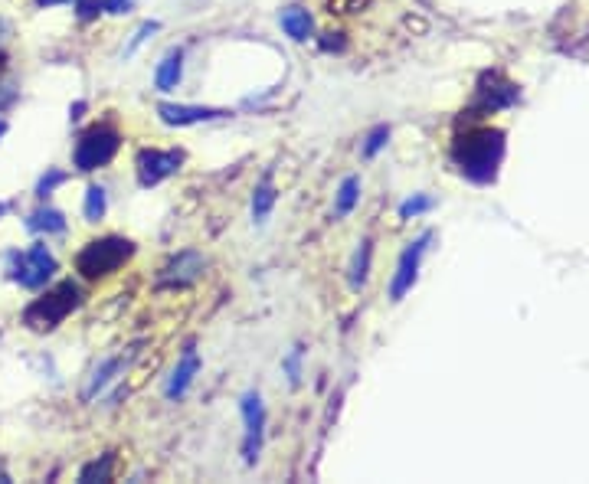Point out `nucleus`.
<instances>
[{
    "instance_id": "f257e3e1",
    "label": "nucleus",
    "mask_w": 589,
    "mask_h": 484,
    "mask_svg": "<svg viewBox=\"0 0 589 484\" xmlns=\"http://www.w3.org/2000/svg\"><path fill=\"white\" fill-rule=\"evenodd\" d=\"M459 171L472 180V184H491L498 177V167L504 161V131L498 128H478L468 135L455 138L452 148Z\"/></svg>"
},
{
    "instance_id": "f03ea898",
    "label": "nucleus",
    "mask_w": 589,
    "mask_h": 484,
    "mask_svg": "<svg viewBox=\"0 0 589 484\" xmlns=\"http://www.w3.org/2000/svg\"><path fill=\"white\" fill-rule=\"evenodd\" d=\"M131 256H135V246H131L128 239H122V236H102V239L86 242V246L79 249L76 272L82 278H89V282H95V278H105V275L118 272Z\"/></svg>"
},
{
    "instance_id": "7ed1b4c3",
    "label": "nucleus",
    "mask_w": 589,
    "mask_h": 484,
    "mask_svg": "<svg viewBox=\"0 0 589 484\" xmlns=\"http://www.w3.org/2000/svg\"><path fill=\"white\" fill-rule=\"evenodd\" d=\"M79 301H82V292L76 282H59L53 292L36 298L33 305L23 311V324L33 331H53L79 308Z\"/></svg>"
},
{
    "instance_id": "20e7f679",
    "label": "nucleus",
    "mask_w": 589,
    "mask_h": 484,
    "mask_svg": "<svg viewBox=\"0 0 589 484\" xmlns=\"http://www.w3.org/2000/svg\"><path fill=\"white\" fill-rule=\"evenodd\" d=\"M118 148H122V135L108 125H95L79 138L76 154H72V164H76V171H82V174L99 171V167H105L118 154Z\"/></svg>"
},
{
    "instance_id": "39448f33",
    "label": "nucleus",
    "mask_w": 589,
    "mask_h": 484,
    "mask_svg": "<svg viewBox=\"0 0 589 484\" xmlns=\"http://www.w3.org/2000/svg\"><path fill=\"white\" fill-rule=\"evenodd\" d=\"M10 262H14L10 272H14V278L23 288H43L56 272V259H53V252L46 249V242H33L27 252H14Z\"/></svg>"
},
{
    "instance_id": "423d86ee",
    "label": "nucleus",
    "mask_w": 589,
    "mask_h": 484,
    "mask_svg": "<svg viewBox=\"0 0 589 484\" xmlns=\"http://www.w3.org/2000/svg\"><path fill=\"white\" fill-rule=\"evenodd\" d=\"M239 413H243V426H246L243 462L256 465L262 452V435H266V406H262V396L256 390H249L243 396V403H239Z\"/></svg>"
},
{
    "instance_id": "0eeeda50",
    "label": "nucleus",
    "mask_w": 589,
    "mask_h": 484,
    "mask_svg": "<svg viewBox=\"0 0 589 484\" xmlns=\"http://www.w3.org/2000/svg\"><path fill=\"white\" fill-rule=\"evenodd\" d=\"M429 242H432V233H423L416 242H410V246L403 249L400 262H396V275H393V282H390V301H403L406 292H410V288L416 285L419 265H423V256H426Z\"/></svg>"
},
{
    "instance_id": "6e6552de",
    "label": "nucleus",
    "mask_w": 589,
    "mask_h": 484,
    "mask_svg": "<svg viewBox=\"0 0 589 484\" xmlns=\"http://www.w3.org/2000/svg\"><path fill=\"white\" fill-rule=\"evenodd\" d=\"M180 164H184V154L180 151H141L138 161H135V171H138V184L141 187H158L161 180H167L171 174L180 171Z\"/></svg>"
},
{
    "instance_id": "1a4fd4ad",
    "label": "nucleus",
    "mask_w": 589,
    "mask_h": 484,
    "mask_svg": "<svg viewBox=\"0 0 589 484\" xmlns=\"http://www.w3.org/2000/svg\"><path fill=\"white\" fill-rule=\"evenodd\" d=\"M203 269H207V259L200 256V252H194V249H187V252H180L177 259H171L164 265V272H161V278L158 282L161 285H194L197 278L203 275Z\"/></svg>"
},
{
    "instance_id": "9d476101",
    "label": "nucleus",
    "mask_w": 589,
    "mask_h": 484,
    "mask_svg": "<svg viewBox=\"0 0 589 484\" xmlns=\"http://www.w3.org/2000/svg\"><path fill=\"white\" fill-rule=\"evenodd\" d=\"M158 115L164 125H200V121H213V118H223L226 112L223 108H207V105H171V102H161L158 105Z\"/></svg>"
},
{
    "instance_id": "9b49d317",
    "label": "nucleus",
    "mask_w": 589,
    "mask_h": 484,
    "mask_svg": "<svg viewBox=\"0 0 589 484\" xmlns=\"http://www.w3.org/2000/svg\"><path fill=\"white\" fill-rule=\"evenodd\" d=\"M197 373H200V354H197V347H187L184 354H180L177 367L171 370V380H167V386H164L167 399L184 396L190 390V383H194Z\"/></svg>"
},
{
    "instance_id": "f8f14e48",
    "label": "nucleus",
    "mask_w": 589,
    "mask_h": 484,
    "mask_svg": "<svg viewBox=\"0 0 589 484\" xmlns=\"http://www.w3.org/2000/svg\"><path fill=\"white\" fill-rule=\"evenodd\" d=\"M491 86L495 89H488V82L482 79V86H478V102H482L485 108H508L518 102V86L514 82H504L501 76H491Z\"/></svg>"
},
{
    "instance_id": "ddd939ff",
    "label": "nucleus",
    "mask_w": 589,
    "mask_h": 484,
    "mask_svg": "<svg viewBox=\"0 0 589 484\" xmlns=\"http://www.w3.org/2000/svg\"><path fill=\"white\" fill-rule=\"evenodd\" d=\"M180 76H184V50H171L154 69V86L161 92H174L180 86Z\"/></svg>"
},
{
    "instance_id": "4468645a",
    "label": "nucleus",
    "mask_w": 589,
    "mask_h": 484,
    "mask_svg": "<svg viewBox=\"0 0 589 484\" xmlns=\"http://www.w3.org/2000/svg\"><path fill=\"white\" fill-rule=\"evenodd\" d=\"M279 23L282 30L292 36L295 43H305L311 33H315V20H311V14L305 7H285L279 14Z\"/></svg>"
},
{
    "instance_id": "2eb2a0df",
    "label": "nucleus",
    "mask_w": 589,
    "mask_h": 484,
    "mask_svg": "<svg viewBox=\"0 0 589 484\" xmlns=\"http://www.w3.org/2000/svg\"><path fill=\"white\" fill-rule=\"evenodd\" d=\"M125 357H112V360H105L102 363V367L99 370H95L92 373V380H89V386H86V393H82V396H86V399H95V393H102L105 390V386L108 383H112L115 377H118V373H122L125 370Z\"/></svg>"
},
{
    "instance_id": "dca6fc26",
    "label": "nucleus",
    "mask_w": 589,
    "mask_h": 484,
    "mask_svg": "<svg viewBox=\"0 0 589 484\" xmlns=\"http://www.w3.org/2000/svg\"><path fill=\"white\" fill-rule=\"evenodd\" d=\"M360 200V177H344L338 187V200H334V216H347Z\"/></svg>"
},
{
    "instance_id": "f3484780",
    "label": "nucleus",
    "mask_w": 589,
    "mask_h": 484,
    "mask_svg": "<svg viewBox=\"0 0 589 484\" xmlns=\"http://www.w3.org/2000/svg\"><path fill=\"white\" fill-rule=\"evenodd\" d=\"M27 226L33 229V233H63L66 229V220H63V213L59 210H50V207H43V210H36Z\"/></svg>"
},
{
    "instance_id": "a211bd4d",
    "label": "nucleus",
    "mask_w": 589,
    "mask_h": 484,
    "mask_svg": "<svg viewBox=\"0 0 589 484\" xmlns=\"http://www.w3.org/2000/svg\"><path fill=\"white\" fill-rule=\"evenodd\" d=\"M272 207H275V187L269 184V180H262V184L256 187V193H252V220L266 223Z\"/></svg>"
},
{
    "instance_id": "6ab92c4d",
    "label": "nucleus",
    "mask_w": 589,
    "mask_h": 484,
    "mask_svg": "<svg viewBox=\"0 0 589 484\" xmlns=\"http://www.w3.org/2000/svg\"><path fill=\"white\" fill-rule=\"evenodd\" d=\"M370 239L360 242V249L354 252V262H351V285L354 288H364L367 285V275H370Z\"/></svg>"
},
{
    "instance_id": "aec40b11",
    "label": "nucleus",
    "mask_w": 589,
    "mask_h": 484,
    "mask_svg": "<svg viewBox=\"0 0 589 484\" xmlns=\"http://www.w3.org/2000/svg\"><path fill=\"white\" fill-rule=\"evenodd\" d=\"M86 220L89 223H99L102 216H105V210H108V193H105V187H99V184H92L89 190H86Z\"/></svg>"
},
{
    "instance_id": "412c9836",
    "label": "nucleus",
    "mask_w": 589,
    "mask_h": 484,
    "mask_svg": "<svg viewBox=\"0 0 589 484\" xmlns=\"http://www.w3.org/2000/svg\"><path fill=\"white\" fill-rule=\"evenodd\" d=\"M387 141H390V128L387 125H377L367 135V141H364V157H377L383 148H387Z\"/></svg>"
},
{
    "instance_id": "4be33fe9",
    "label": "nucleus",
    "mask_w": 589,
    "mask_h": 484,
    "mask_svg": "<svg viewBox=\"0 0 589 484\" xmlns=\"http://www.w3.org/2000/svg\"><path fill=\"white\" fill-rule=\"evenodd\" d=\"M426 210H432V197H426V193H416V197H410L400 207V220H413V216L426 213Z\"/></svg>"
},
{
    "instance_id": "5701e85b",
    "label": "nucleus",
    "mask_w": 589,
    "mask_h": 484,
    "mask_svg": "<svg viewBox=\"0 0 589 484\" xmlns=\"http://www.w3.org/2000/svg\"><path fill=\"white\" fill-rule=\"evenodd\" d=\"M108 475H112V455H105L102 458V465L99 462H92V465H86L82 468V475H79V481H108Z\"/></svg>"
},
{
    "instance_id": "b1692460",
    "label": "nucleus",
    "mask_w": 589,
    "mask_h": 484,
    "mask_svg": "<svg viewBox=\"0 0 589 484\" xmlns=\"http://www.w3.org/2000/svg\"><path fill=\"white\" fill-rule=\"evenodd\" d=\"M158 30H161V23H158V20H148V23H141V27H138V33L131 36V43L125 46V56H131V53H135L138 46H141L144 40H148L151 33H158Z\"/></svg>"
},
{
    "instance_id": "393cba45",
    "label": "nucleus",
    "mask_w": 589,
    "mask_h": 484,
    "mask_svg": "<svg viewBox=\"0 0 589 484\" xmlns=\"http://www.w3.org/2000/svg\"><path fill=\"white\" fill-rule=\"evenodd\" d=\"M282 367H285V373H288V383H292V386H298V380H302V350H292V354H288L285 357V363H282Z\"/></svg>"
},
{
    "instance_id": "a878e982",
    "label": "nucleus",
    "mask_w": 589,
    "mask_h": 484,
    "mask_svg": "<svg viewBox=\"0 0 589 484\" xmlns=\"http://www.w3.org/2000/svg\"><path fill=\"white\" fill-rule=\"evenodd\" d=\"M108 14H131V7H135V0H105L102 4Z\"/></svg>"
},
{
    "instance_id": "bb28decb",
    "label": "nucleus",
    "mask_w": 589,
    "mask_h": 484,
    "mask_svg": "<svg viewBox=\"0 0 589 484\" xmlns=\"http://www.w3.org/2000/svg\"><path fill=\"white\" fill-rule=\"evenodd\" d=\"M56 184H63V174H50V177H43V180H40V187H36V193H40V197H46V193H50Z\"/></svg>"
},
{
    "instance_id": "cd10ccee",
    "label": "nucleus",
    "mask_w": 589,
    "mask_h": 484,
    "mask_svg": "<svg viewBox=\"0 0 589 484\" xmlns=\"http://www.w3.org/2000/svg\"><path fill=\"white\" fill-rule=\"evenodd\" d=\"M10 99H14V92H10L7 86H0V108H4V105H7Z\"/></svg>"
},
{
    "instance_id": "c85d7f7f",
    "label": "nucleus",
    "mask_w": 589,
    "mask_h": 484,
    "mask_svg": "<svg viewBox=\"0 0 589 484\" xmlns=\"http://www.w3.org/2000/svg\"><path fill=\"white\" fill-rule=\"evenodd\" d=\"M40 7H56V4H66V0H36Z\"/></svg>"
},
{
    "instance_id": "c756f323",
    "label": "nucleus",
    "mask_w": 589,
    "mask_h": 484,
    "mask_svg": "<svg viewBox=\"0 0 589 484\" xmlns=\"http://www.w3.org/2000/svg\"><path fill=\"white\" fill-rule=\"evenodd\" d=\"M7 213V207H4V203H0V216H4Z\"/></svg>"
},
{
    "instance_id": "7c9ffc66",
    "label": "nucleus",
    "mask_w": 589,
    "mask_h": 484,
    "mask_svg": "<svg viewBox=\"0 0 589 484\" xmlns=\"http://www.w3.org/2000/svg\"><path fill=\"white\" fill-rule=\"evenodd\" d=\"M4 131H7V125H0V135H4Z\"/></svg>"
}]
</instances>
